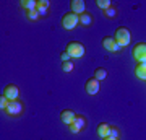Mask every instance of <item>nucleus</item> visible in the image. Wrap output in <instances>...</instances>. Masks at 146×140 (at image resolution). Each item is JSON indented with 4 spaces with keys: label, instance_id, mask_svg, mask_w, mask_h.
Returning a JSON list of instances; mask_svg holds the SVG:
<instances>
[{
    "label": "nucleus",
    "instance_id": "nucleus-16",
    "mask_svg": "<svg viewBox=\"0 0 146 140\" xmlns=\"http://www.w3.org/2000/svg\"><path fill=\"white\" fill-rule=\"evenodd\" d=\"M106 77H107V70H106V68H96V70H94V78H96L98 82L104 80Z\"/></svg>",
    "mask_w": 146,
    "mask_h": 140
},
{
    "label": "nucleus",
    "instance_id": "nucleus-13",
    "mask_svg": "<svg viewBox=\"0 0 146 140\" xmlns=\"http://www.w3.org/2000/svg\"><path fill=\"white\" fill-rule=\"evenodd\" d=\"M135 75L140 78V80H146V62L136 65L135 67Z\"/></svg>",
    "mask_w": 146,
    "mask_h": 140
},
{
    "label": "nucleus",
    "instance_id": "nucleus-20",
    "mask_svg": "<svg viewBox=\"0 0 146 140\" xmlns=\"http://www.w3.org/2000/svg\"><path fill=\"white\" fill-rule=\"evenodd\" d=\"M8 104H10V99H8L5 94L2 93V96H0V109H2V111H3V109H7V106H8Z\"/></svg>",
    "mask_w": 146,
    "mask_h": 140
},
{
    "label": "nucleus",
    "instance_id": "nucleus-24",
    "mask_svg": "<svg viewBox=\"0 0 146 140\" xmlns=\"http://www.w3.org/2000/svg\"><path fill=\"white\" fill-rule=\"evenodd\" d=\"M110 137H114V139H119L120 137V132H119L117 127H112V129H110Z\"/></svg>",
    "mask_w": 146,
    "mask_h": 140
},
{
    "label": "nucleus",
    "instance_id": "nucleus-7",
    "mask_svg": "<svg viewBox=\"0 0 146 140\" xmlns=\"http://www.w3.org/2000/svg\"><path fill=\"white\" fill-rule=\"evenodd\" d=\"M3 94L10 101H16V99L20 98V88L16 85H7L5 88H3Z\"/></svg>",
    "mask_w": 146,
    "mask_h": 140
},
{
    "label": "nucleus",
    "instance_id": "nucleus-17",
    "mask_svg": "<svg viewBox=\"0 0 146 140\" xmlns=\"http://www.w3.org/2000/svg\"><path fill=\"white\" fill-rule=\"evenodd\" d=\"M102 15H104L106 18H114V16L117 15V8H115L114 5H110L107 10H102Z\"/></svg>",
    "mask_w": 146,
    "mask_h": 140
},
{
    "label": "nucleus",
    "instance_id": "nucleus-14",
    "mask_svg": "<svg viewBox=\"0 0 146 140\" xmlns=\"http://www.w3.org/2000/svg\"><path fill=\"white\" fill-rule=\"evenodd\" d=\"M21 7L28 10H36L37 8V0H21Z\"/></svg>",
    "mask_w": 146,
    "mask_h": 140
},
{
    "label": "nucleus",
    "instance_id": "nucleus-23",
    "mask_svg": "<svg viewBox=\"0 0 146 140\" xmlns=\"http://www.w3.org/2000/svg\"><path fill=\"white\" fill-rule=\"evenodd\" d=\"M60 59H62V62H70V59L72 57H70V54H68L67 51H63L62 54H60Z\"/></svg>",
    "mask_w": 146,
    "mask_h": 140
},
{
    "label": "nucleus",
    "instance_id": "nucleus-21",
    "mask_svg": "<svg viewBox=\"0 0 146 140\" xmlns=\"http://www.w3.org/2000/svg\"><path fill=\"white\" fill-rule=\"evenodd\" d=\"M62 70L63 72H72L73 70V62H63L62 64Z\"/></svg>",
    "mask_w": 146,
    "mask_h": 140
},
{
    "label": "nucleus",
    "instance_id": "nucleus-12",
    "mask_svg": "<svg viewBox=\"0 0 146 140\" xmlns=\"http://www.w3.org/2000/svg\"><path fill=\"white\" fill-rule=\"evenodd\" d=\"M110 129H112V125L106 124V122H101L98 125L96 132H98V135H99L101 139H107V137H110Z\"/></svg>",
    "mask_w": 146,
    "mask_h": 140
},
{
    "label": "nucleus",
    "instance_id": "nucleus-19",
    "mask_svg": "<svg viewBox=\"0 0 146 140\" xmlns=\"http://www.w3.org/2000/svg\"><path fill=\"white\" fill-rule=\"evenodd\" d=\"M96 5L99 7L101 10H107V8L112 5V3H110L109 0H98V2H96Z\"/></svg>",
    "mask_w": 146,
    "mask_h": 140
},
{
    "label": "nucleus",
    "instance_id": "nucleus-26",
    "mask_svg": "<svg viewBox=\"0 0 146 140\" xmlns=\"http://www.w3.org/2000/svg\"><path fill=\"white\" fill-rule=\"evenodd\" d=\"M102 140H120V139H114V137H107V139H102Z\"/></svg>",
    "mask_w": 146,
    "mask_h": 140
},
{
    "label": "nucleus",
    "instance_id": "nucleus-11",
    "mask_svg": "<svg viewBox=\"0 0 146 140\" xmlns=\"http://www.w3.org/2000/svg\"><path fill=\"white\" fill-rule=\"evenodd\" d=\"M75 117H76V113L72 111V109H65V111H62V114H60V119H62V122L65 125H70L75 121Z\"/></svg>",
    "mask_w": 146,
    "mask_h": 140
},
{
    "label": "nucleus",
    "instance_id": "nucleus-22",
    "mask_svg": "<svg viewBox=\"0 0 146 140\" xmlns=\"http://www.w3.org/2000/svg\"><path fill=\"white\" fill-rule=\"evenodd\" d=\"M49 5H50L49 0H37V8H47Z\"/></svg>",
    "mask_w": 146,
    "mask_h": 140
},
{
    "label": "nucleus",
    "instance_id": "nucleus-10",
    "mask_svg": "<svg viewBox=\"0 0 146 140\" xmlns=\"http://www.w3.org/2000/svg\"><path fill=\"white\" fill-rule=\"evenodd\" d=\"M102 46H104V49H107V51L110 52H119L122 47L117 44V41H115L114 38H104L102 39Z\"/></svg>",
    "mask_w": 146,
    "mask_h": 140
},
{
    "label": "nucleus",
    "instance_id": "nucleus-4",
    "mask_svg": "<svg viewBox=\"0 0 146 140\" xmlns=\"http://www.w3.org/2000/svg\"><path fill=\"white\" fill-rule=\"evenodd\" d=\"M131 56L138 64L146 62V42H138L133 46V51H131Z\"/></svg>",
    "mask_w": 146,
    "mask_h": 140
},
{
    "label": "nucleus",
    "instance_id": "nucleus-2",
    "mask_svg": "<svg viewBox=\"0 0 146 140\" xmlns=\"http://www.w3.org/2000/svg\"><path fill=\"white\" fill-rule=\"evenodd\" d=\"M114 39L117 41V44H119L120 47L128 46L130 41H131L130 31H128L127 28H117V31H115V34H114Z\"/></svg>",
    "mask_w": 146,
    "mask_h": 140
},
{
    "label": "nucleus",
    "instance_id": "nucleus-5",
    "mask_svg": "<svg viewBox=\"0 0 146 140\" xmlns=\"http://www.w3.org/2000/svg\"><path fill=\"white\" fill-rule=\"evenodd\" d=\"M5 113L8 116H11V117H18V116L23 114V104H21V101H10V104L7 106Z\"/></svg>",
    "mask_w": 146,
    "mask_h": 140
},
{
    "label": "nucleus",
    "instance_id": "nucleus-18",
    "mask_svg": "<svg viewBox=\"0 0 146 140\" xmlns=\"http://www.w3.org/2000/svg\"><path fill=\"white\" fill-rule=\"evenodd\" d=\"M39 16H41V15H39V11H37V10H28L26 11V18H28V20H31V21H36Z\"/></svg>",
    "mask_w": 146,
    "mask_h": 140
},
{
    "label": "nucleus",
    "instance_id": "nucleus-25",
    "mask_svg": "<svg viewBox=\"0 0 146 140\" xmlns=\"http://www.w3.org/2000/svg\"><path fill=\"white\" fill-rule=\"evenodd\" d=\"M36 10L39 11V15H42V16H47V13H49L47 8H36Z\"/></svg>",
    "mask_w": 146,
    "mask_h": 140
},
{
    "label": "nucleus",
    "instance_id": "nucleus-6",
    "mask_svg": "<svg viewBox=\"0 0 146 140\" xmlns=\"http://www.w3.org/2000/svg\"><path fill=\"white\" fill-rule=\"evenodd\" d=\"M84 127H86V119H84L83 116H78V114H76L75 121H73L72 124L68 125V130H70L72 134H78V132H81Z\"/></svg>",
    "mask_w": 146,
    "mask_h": 140
},
{
    "label": "nucleus",
    "instance_id": "nucleus-3",
    "mask_svg": "<svg viewBox=\"0 0 146 140\" xmlns=\"http://www.w3.org/2000/svg\"><path fill=\"white\" fill-rule=\"evenodd\" d=\"M80 25V16L76 15V13H73V11H68V13H65L62 18V26L63 29H73V28H76V26Z\"/></svg>",
    "mask_w": 146,
    "mask_h": 140
},
{
    "label": "nucleus",
    "instance_id": "nucleus-1",
    "mask_svg": "<svg viewBox=\"0 0 146 140\" xmlns=\"http://www.w3.org/2000/svg\"><path fill=\"white\" fill-rule=\"evenodd\" d=\"M65 51H67L68 54H70V57H73V59H81L84 56V46L81 42H76V41L68 42L67 47H65Z\"/></svg>",
    "mask_w": 146,
    "mask_h": 140
},
{
    "label": "nucleus",
    "instance_id": "nucleus-9",
    "mask_svg": "<svg viewBox=\"0 0 146 140\" xmlns=\"http://www.w3.org/2000/svg\"><path fill=\"white\" fill-rule=\"evenodd\" d=\"M70 10L73 11V13H76V15H83V13H86V3H84L83 0H72V3H70Z\"/></svg>",
    "mask_w": 146,
    "mask_h": 140
},
{
    "label": "nucleus",
    "instance_id": "nucleus-15",
    "mask_svg": "<svg viewBox=\"0 0 146 140\" xmlns=\"http://www.w3.org/2000/svg\"><path fill=\"white\" fill-rule=\"evenodd\" d=\"M93 23V18L89 13H83V15H80V25L81 26H89Z\"/></svg>",
    "mask_w": 146,
    "mask_h": 140
},
{
    "label": "nucleus",
    "instance_id": "nucleus-8",
    "mask_svg": "<svg viewBox=\"0 0 146 140\" xmlns=\"http://www.w3.org/2000/svg\"><path fill=\"white\" fill-rule=\"evenodd\" d=\"M84 88H86V93H88V94H93V96H94V94L99 93V88H101V86H99V82H98V80L93 77V78H89L88 82H86Z\"/></svg>",
    "mask_w": 146,
    "mask_h": 140
}]
</instances>
